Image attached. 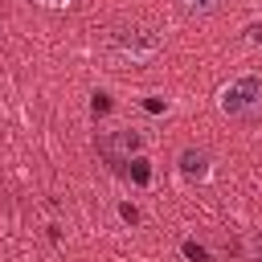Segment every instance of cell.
I'll return each mask as SVG.
<instances>
[{
	"label": "cell",
	"instance_id": "cell-1",
	"mask_svg": "<svg viewBox=\"0 0 262 262\" xmlns=\"http://www.w3.org/2000/svg\"><path fill=\"white\" fill-rule=\"evenodd\" d=\"M160 45H164L160 29L135 25V20H131V25H115V29L106 33V49L119 53V57H127V61H147V57L160 53Z\"/></svg>",
	"mask_w": 262,
	"mask_h": 262
},
{
	"label": "cell",
	"instance_id": "cell-2",
	"mask_svg": "<svg viewBox=\"0 0 262 262\" xmlns=\"http://www.w3.org/2000/svg\"><path fill=\"white\" fill-rule=\"evenodd\" d=\"M221 111L233 115V119H254V115H262V78H258V74H246V78H237L233 86H225Z\"/></svg>",
	"mask_w": 262,
	"mask_h": 262
},
{
	"label": "cell",
	"instance_id": "cell-3",
	"mask_svg": "<svg viewBox=\"0 0 262 262\" xmlns=\"http://www.w3.org/2000/svg\"><path fill=\"white\" fill-rule=\"evenodd\" d=\"M98 147H102V156H106V160H115V164H119V160H131V156L143 147V135H139V131H111Z\"/></svg>",
	"mask_w": 262,
	"mask_h": 262
},
{
	"label": "cell",
	"instance_id": "cell-4",
	"mask_svg": "<svg viewBox=\"0 0 262 262\" xmlns=\"http://www.w3.org/2000/svg\"><path fill=\"white\" fill-rule=\"evenodd\" d=\"M180 172H184V176H196V180H201V176L209 172V156H205L201 147H188V151H180Z\"/></svg>",
	"mask_w": 262,
	"mask_h": 262
},
{
	"label": "cell",
	"instance_id": "cell-5",
	"mask_svg": "<svg viewBox=\"0 0 262 262\" xmlns=\"http://www.w3.org/2000/svg\"><path fill=\"white\" fill-rule=\"evenodd\" d=\"M221 4H225V0H176V8H180L184 16H213Z\"/></svg>",
	"mask_w": 262,
	"mask_h": 262
},
{
	"label": "cell",
	"instance_id": "cell-6",
	"mask_svg": "<svg viewBox=\"0 0 262 262\" xmlns=\"http://www.w3.org/2000/svg\"><path fill=\"white\" fill-rule=\"evenodd\" d=\"M131 180H135V184H147V180H151V168H147V160H139V156L131 160Z\"/></svg>",
	"mask_w": 262,
	"mask_h": 262
},
{
	"label": "cell",
	"instance_id": "cell-7",
	"mask_svg": "<svg viewBox=\"0 0 262 262\" xmlns=\"http://www.w3.org/2000/svg\"><path fill=\"white\" fill-rule=\"evenodd\" d=\"M180 250H184V258H192V262H213V258H209V250H205V246H196V242H184Z\"/></svg>",
	"mask_w": 262,
	"mask_h": 262
},
{
	"label": "cell",
	"instance_id": "cell-8",
	"mask_svg": "<svg viewBox=\"0 0 262 262\" xmlns=\"http://www.w3.org/2000/svg\"><path fill=\"white\" fill-rule=\"evenodd\" d=\"M90 111H94V115H106V111H111V94H94Z\"/></svg>",
	"mask_w": 262,
	"mask_h": 262
},
{
	"label": "cell",
	"instance_id": "cell-9",
	"mask_svg": "<svg viewBox=\"0 0 262 262\" xmlns=\"http://www.w3.org/2000/svg\"><path fill=\"white\" fill-rule=\"evenodd\" d=\"M250 254L262 262V229H254V233H250Z\"/></svg>",
	"mask_w": 262,
	"mask_h": 262
},
{
	"label": "cell",
	"instance_id": "cell-10",
	"mask_svg": "<svg viewBox=\"0 0 262 262\" xmlns=\"http://www.w3.org/2000/svg\"><path fill=\"white\" fill-rule=\"evenodd\" d=\"M119 217H123V221H131V225H135V221H139V209H135V205H119Z\"/></svg>",
	"mask_w": 262,
	"mask_h": 262
},
{
	"label": "cell",
	"instance_id": "cell-11",
	"mask_svg": "<svg viewBox=\"0 0 262 262\" xmlns=\"http://www.w3.org/2000/svg\"><path fill=\"white\" fill-rule=\"evenodd\" d=\"M143 106H147L151 115H160V111H164V98H143Z\"/></svg>",
	"mask_w": 262,
	"mask_h": 262
},
{
	"label": "cell",
	"instance_id": "cell-12",
	"mask_svg": "<svg viewBox=\"0 0 262 262\" xmlns=\"http://www.w3.org/2000/svg\"><path fill=\"white\" fill-rule=\"evenodd\" d=\"M41 4H49V8H66L70 0H41Z\"/></svg>",
	"mask_w": 262,
	"mask_h": 262
},
{
	"label": "cell",
	"instance_id": "cell-13",
	"mask_svg": "<svg viewBox=\"0 0 262 262\" xmlns=\"http://www.w3.org/2000/svg\"><path fill=\"white\" fill-rule=\"evenodd\" d=\"M250 41H254V45H262V29H250Z\"/></svg>",
	"mask_w": 262,
	"mask_h": 262
}]
</instances>
